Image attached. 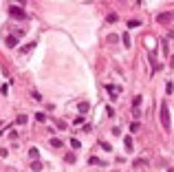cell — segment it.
<instances>
[{
	"label": "cell",
	"mask_w": 174,
	"mask_h": 172,
	"mask_svg": "<svg viewBox=\"0 0 174 172\" xmlns=\"http://www.w3.org/2000/svg\"><path fill=\"white\" fill-rule=\"evenodd\" d=\"M159 119H161V124H163L165 130H170V128H172V124H170V108H168V101H163V104H161Z\"/></svg>",
	"instance_id": "cell-1"
},
{
	"label": "cell",
	"mask_w": 174,
	"mask_h": 172,
	"mask_svg": "<svg viewBox=\"0 0 174 172\" xmlns=\"http://www.w3.org/2000/svg\"><path fill=\"white\" fill-rule=\"evenodd\" d=\"M9 15H11V18H20V20H22V18H24V9H22V7H15V5H11L9 7Z\"/></svg>",
	"instance_id": "cell-2"
},
{
	"label": "cell",
	"mask_w": 174,
	"mask_h": 172,
	"mask_svg": "<svg viewBox=\"0 0 174 172\" xmlns=\"http://www.w3.org/2000/svg\"><path fill=\"white\" fill-rule=\"evenodd\" d=\"M106 91L113 95V99H117V95L121 93V86H117V84H106Z\"/></svg>",
	"instance_id": "cell-3"
},
{
	"label": "cell",
	"mask_w": 174,
	"mask_h": 172,
	"mask_svg": "<svg viewBox=\"0 0 174 172\" xmlns=\"http://www.w3.org/2000/svg\"><path fill=\"white\" fill-rule=\"evenodd\" d=\"M77 110L84 115V113H88V110H90V104H88V101H80V104H77Z\"/></svg>",
	"instance_id": "cell-4"
},
{
	"label": "cell",
	"mask_w": 174,
	"mask_h": 172,
	"mask_svg": "<svg viewBox=\"0 0 174 172\" xmlns=\"http://www.w3.org/2000/svg\"><path fill=\"white\" fill-rule=\"evenodd\" d=\"M124 143H126V150H128V152H132V150H134V143H132V137H128V135H126V137H124Z\"/></svg>",
	"instance_id": "cell-5"
},
{
	"label": "cell",
	"mask_w": 174,
	"mask_h": 172,
	"mask_svg": "<svg viewBox=\"0 0 174 172\" xmlns=\"http://www.w3.org/2000/svg\"><path fill=\"white\" fill-rule=\"evenodd\" d=\"M157 20H159V22H163V24H165V22H170V20H172V11H168V13H161L159 18H157Z\"/></svg>",
	"instance_id": "cell-6"
},
{
	"label": "cell",
	"mask_w": 174,
	"mask_h": 172,
	"mask_svg": "<svg viewBox=\"0 0 174 172\" xmlns=\"http://www.w3.org/2000/svg\"><path fill=\"white\" fill-rule=\"evenodd\" d=\"M5 42H7V46H9V49H13V46H15V44H18V40H15V38H13V36H9V38H7V40H5Z\"/></svg>",
	"instance_id": "cell-7"
},
{
	"label": "cell",
	"mask_w": 174,
	"mask_h": 172,
	"mask_svg": "<svg viewBox=\"0 0 174 172\" xmlns=\"http://www.w3.org/2000/svg\"><path fill=\"white\" fill-rule=\"evenodd\" d=\"M15 124H18V126H24L27 124V115H18L15 117Z\"/></svg>",
	"instance_id": "cell-8"
},
{
	"label": "cell",
	"mask_w": 174,
	"mask_h": 172,
	"mask_svg": "<svg viewBox=\"0 0 174 172\" xmlns=\"http://www.w3.org/2000/svg\"><path fill=\"white\" fill-rule=\"evenodd\" d=\"M88 163H93V166H104V161L97 157H88Z\"/></svg>",
	"instance_id": "cell-9"
},
{
	"label": "cell",
	"mask_w": 174,
	"mask_h": 172,
	"mask_svg": "<svg viewBox=\"0 0 174 172\" xmlns=\"http://www.w3.org/2000/svg\"><path fill=\"white\" fill-rule=\"evenodd\" d=\"M121 42H124L126 49H130V36H128V33H124V36H121Z\"/></svg>",
	"instance_id": "cell-10"
},
{
	"label": "cell",
	"mask_w": 174,
	"mask_h": 172,
	"mask_svg": "<svg viewBox=\"0 0 174 172\" xmlns=\"http://www.w3.org/2000/svg\"><path fill=\"white\" fill-rule=\"evenodd\" d=\"M31 170H33V172H40L42 170V163L40 161H33V163H31Z\"/></svg>",
	"instance_id": "cell-11"
},
{
	"label": "cell",
	"mask_w": 174,
	"mask_h": 172,
	"mask_svg": "<svg viewBox=\"0 0 174 172\" xmlns=\"http://www.w3.org/2000/svg\"><path fill=\"white\" fill-rule=\"evenodd\" d=\"M132 106H134V110H139V106H141V97H139V95L132 99Z\"/></svg>",
	"instance_id": "cell-12"
},
{
	"label": "cell",
	"mask_w": 174,
	"mask_h": 172,
	"mask_svg": "<svg viewBox=\"0 0 174 172\" xmlns=\"http://www.w3.org/2000/svg\"><path fill=\"white\" fill-rule=\"evenodd\" d=\"M35 119H38L40 124H44L46 122V115H44V113H35Z\"/></svg>",
	"instance_id": "cell-13"
},
{
	"label": "cell",
	"mask_w": 174,
	"mask_h": 172,
	"mask_svg": "<svg viewBox=\"0 0 174 172\" xmlns=\"http://www.w3.org/2000/svg\"><path fill=\"white\" fill-rule=\"evenodd\" d=\"M55 126L60 128V130H66V122H62V119H55Z\"/></svg>",
	"instance_id": "cell-14"
},
{
	"label": "cell",
	"mask_w": 174,
	"mask_h": 172,
	"mask_svg": "<svg viewBox=\"0 0 174 172\" xmlns=\"http://www.w3.org/2000/svg\"><path fill=\"white\" fill-rule=\"evenodd\" d=\"M139 128H141V124H139V122H132V124H130V130H132V132H137Z\"/></svg>",
	"instance_id": "cell-15"
},
{
	"label": "cell",
	"mask_w": 174,
	"mask_h": 172,
	"mask_svg": "<svg viewBox=\"0 0 174 172\" xmlns=\"http://www.w3.org/2000/svg\"><path fill=\"white\" fill-rule=\"evenodd\" d=\"M51 146H53V148H62V141H60V139H55V137H53V139H51Z\"/></svg>",
	"instance_id": "cell-16"
},
{
	"label": "cell",
	"mask_w": 174,
	"mask_h": 172,
	"mask_svg": "<svg viewBox=\"0 0 174 172\" xmlns=\"http://www.w3.org/2000/svg\"><path fill=\"white\" fill-rule=\"evenodd\" d=\"M38 155H40V152H38V148H31V150H29V157H31V159H35Z\"/></svg>",
	"instance_id": "cell-17"
},
{
	"label": "cell",
	"mask_w": 174,
	"mask_h": 172,
	"mask_svg": "<svg viewBox=\"0 0 174 172\" xmlns=\"http://www.w3.org/2000/svg\"><path fill=\"white\" fill-rule=\"evenodd\" d=\"M33 46H35V44H33V42H31V44H27V46H22V49H20V51H22V53H29V51H31V49H33Z\"/></svg>",
	"instance_id": "cell-18"
},
{
	"label": "cell",
	"mask_w": 174,
	"mask_h": 172,
	"mask_svg": "<svg viewBox=\"0 0 174 172\" xmlns=\"http://www.w3.org/2000/svg\"><path fill=\"white\" fill-rule=\"evenodd\" d=\"M73 124H75V126H80V124H84V117H75V119H73Z\"/></svg>",
	"instance_id": "cell-19"
},
{
	"label": "cell",
	"mask_w": 174,
	"mask_h": 172,
	"mask_svg": "<svg viewBox=\"0 0 174 172\" xmlns=\"http://www.w3.org/2000/svg\"><path fill=\"white\" fill-rule=\"evenodd\" d=\"M71 146H73V148H80L82 143H80V139H73V137H71Z\"/></svg>",
	"instance_id": "cell-20"
},
{
	"label": "cell",
	"mask_w": 174,
	"mask_h": 172,
	"mask_svg": "<svg viewBox=\"0 0 174 172\" xmlns=\"http://www.w3.org/2000/svg\"><path fill=\"white\" fill-rule=\"evenodd\" d=\"M128 27H130V29H134V27H139V20H130V22H128Z\"/></svg>",
	"instance_id": "cell-21"
},
{
	"label": "cell",
	"mask_w": 174,
	"mask_h": 172,
	"mask_svg": "<svg viewBox=\"0 0 174 172\" xmlns=\"http://www.w3.org/2000/svg\"><path fill=\"white\" fill-rule=\"evenodd\" d=\"M101 148H104V150H108V152L113 150V148H110V143H106V141H101Z\"/></svg>",
	"instance_id": "cell-22"
},
{
	"label": "cell",
	"mask_w": 174,
	"mask_h": 172,
	"mask_svg": "<svg viewBox=\"0 0 174 172\" xmlns=\"http://www.w3.org/2000/svg\"><path fill=\"white\" fill-rule=\"evenodd\" d=\"M66 161H68V163H75V155H66Z\"/></svg>",
	"instance_id": "cell-23"
},
{
	"label": "cell",
	"mask_w": 174,
	"mask_h": 172,
	"mask_svg": "<svg viewBox=\"0 0 174 172\" xmlns=\"http://www.w3.org/2000/svg\"><path fill=\"white\" fill-rule=\"evenodd\" d=\"M170 66H172V69H174V55L170 57Z\"/></svg>",
	"instance_id": "cell-24"
},
{
	"label": "cell",
	"mask_w": 174,
	"mask_h": 172,
	"mask_svg": "<svg viewBox=\"0 0 174 172\" xmlns=\"http://www.w3.org/2000/svg\"><path fill=\"white\" fill-rule=\"evenodd\" d=\"M168 172H174V168H172V170H168Z\"/></svg>",
	"instance_id": "cell-25"
}]
</instances>
